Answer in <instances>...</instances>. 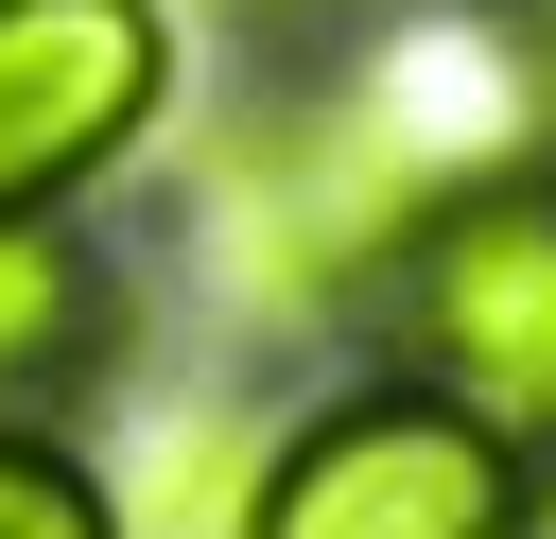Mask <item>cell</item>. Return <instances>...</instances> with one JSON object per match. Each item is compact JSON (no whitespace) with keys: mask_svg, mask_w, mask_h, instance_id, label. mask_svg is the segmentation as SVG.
Masks as SVG:
<instances>
[{"mask_svg":"<svg viewBox=\"0 0 556 539\" xmlns=\"http://www.w3.org/2000/svg\"><path fill=\"white\" fill-rule=\"evenodd\" d=\"M174 87H191L174 0H0V226L87 209L174 122Z\"/></svg>","mask_w":556,"mask_h":539,"instance_id":"3957f363","label":"cell"},{"mask_svg":"<svg viewBox=\"0 0 556 539\" xmlns=\"http://www.w3.org/2000/svg\"><path fill=\"white\" fill-rule=\"evenodd\" d=\"M348 348H382V365L452 383L469 417H504L521 452H556V139L469 156L417 209V243L382 261Z\"/></svg>","mask_w":556,"mask_h":539,"instance_id":"7a4b0ae2","label":"cell"},{"mask_svg":"<svg viewBox=\"0 0 556 539\" xmlns=\"http://www.w3.org/2000/svg\"><path fill=\"white\" fill-rule=\"evenodd\" d=\"M0 539H122V487L52 417H0Z\"/></svg>","mask_w":556,"mask_h":539,"instance_id":"5b68a950","label":"cell"},{"mask_svg":"<svg viewBox=\"0 0 556 539\" xmlns=\"http://www.w3.org/2000/svg\"><path fill=\"white\" fill-rule=\"evenodd\" d=\"M139 365V261L87 209H17L0 226V417H70Z\"/></svg>","mask_w":556,"mask_h":539,"instance_id":"277c9868","label":"cell"},{"mask_svg":"<svg viewBox=\"0 0 556 539\" xmlns=\"http://www.w3.org/2000/svg\"><path fill=\"white\" fill-rule=\"evenodd\" d=\"M539 469H556V452H539Z\"/></svg>","mask_w":556,"mask_h":539,"instance_id":"52a82bcc","label":"cell"},{"mask_svg":"<svg viewBox=\"0 0 556 539\" xmlns=\"http://www.w3.org/2000/svg\"><path fill=\"white\" fill-rule=\"evenodd\" d=\"M539 522H556V469L504 417H469L452 383L365 348L348 383L261 417V469H243L226 539H539Z\"/></svg>","mask_w":556,"mask_h":539,"instance_id":"6da1fadb","label":"cell"},{"mask_svg":"<svg viewBox=\"0 0 556 539\" xmlns=\"http://www.w3.org/2000/svg\"><path fill=\"white\" fill-rule=\"evenodd\" d=\"M208 17H243V35H261V52H313V35H348V17H365V0H208Z\"/></svg>","mask_w":556,"mask_h":539,"instance_id":"8992f818","label":"cell"}]
</instances>
